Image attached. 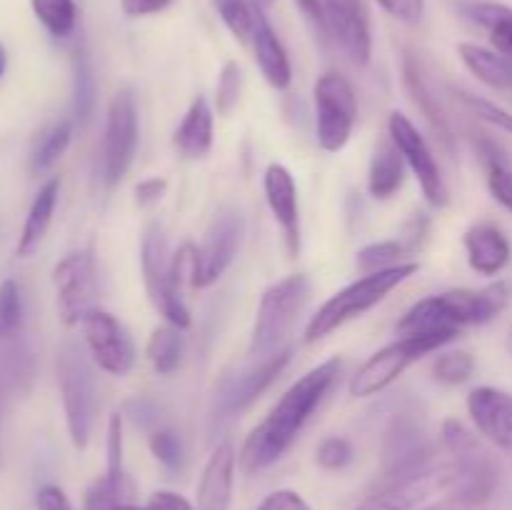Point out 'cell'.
Masks as SVG:
<instances>
[{
  "label": "cell",
  "instance_id": "cell-1",
  "mask_svg": "<svg viewBox=\"0 0 512 510\" xmlns=\"http://www.w3.org/2000/svg\"><path fill=\"white\" fill-rule=\"evenodd\" d=\"M340 373H343V358H330L300 375L243 440L238 453L240 473H263L278 463L293 448L308 420L325 403L330 390L340 380Z\"/></svg>",
  "mask_w": 512,
  "mask_h": 510
},
{
  "label": "cell",
  "instance_id": "cell-2",
  "mask_svg": "<svg viewBox=\"0 0 512 510\" xmlns=\"http://www.w3.org/2000/svg\"><path fill=\"white\" fill-rule=\"evenodd\" d=\"M508 303L510 285L505 280H495L483 288H450L410 305L395 330L405 335L433 328L463 330L470 325H485L498 318Z\"/></svg>",
  "mask_w": 512,
  "mask_h": 510
},
{
  "label": "cell",
  "instance_id": "cell-3",
  "mask_svg": "<svg viewBox=\"0 0 512 510\" xmlns=\"http://www.w3.org/2000/svg\"><path fill=\"white\" fill-rule=\"evenodd\" d=\"M418 270L420 263L410 260V263L395 265V268L380 270V273L360 275L358 280H353V283H348L345 288H340L338 293L330 295V298L310 315L308 325H305L303 340L308 345L320 343V340H325L328 335H333L335 330L348 325L350 320L363 318L365 313L378 308L395 288H400L405 280L413 278Z\"/></svg>",
  "mask_w": 512,
  "mask_h": 510
},
{
  "label": "cell",
  "instance_id": "cell-4",
  "mask_svg": "<svg viewBox=\"0 0 512 510\" xmlns=\"http://www.w3.org/2000/svg\"><path fill=\"white\" fill-rule=\"evenodd\" d=\"M55 380H58L60 403L73 448L85 450L93 438L98 420V383H95L93 360L85 345L65 338L55 353Z\"/></svg>",
  "mask_w": 512,
  "mask_h": 510
},
{
  "label": "cell",
  "instance_id": "cell-5",
  "mask_svg": "<svg viewBox=\"0 0 512 510\" xmlns=\"http://www.w3.org/2000/svg\"><path fill=\"white\" fill-rule=\"evenodd\" d=\"M460 330L455 328H433L418 330V333H405L388 343L385 348L375 350L353 375H350L348 390L353 398H373L388 390L405 370L413 363L423 360L425 355L440 353L448 348Z\"/></svg>",
  "mask_w": 512,
  "mask_h": 510
},
{
  "label": "cell",
  "instance_id": "cell-6",
  "mask_svg": "<svg viewBox=\"0 0 512 510\" xmlns=\"http://www.w3.org/2000/svg\"><path fill=\"white\" fill-rule=\"evenodd\" d=\"M308 300L310 278L305 273L285 275L263 290L258 310H255L253 330H250V360H263L288 345L290 333Z\"/></svg>",
  "mask_w": 512,
  "mask_h": 510
},
{
  "label": "cell",
  "instance_id": "cell-7",
  "mask_svg": "<svg viewBox=\"0 0 512 510\" xmlns=\"http://www.w3.org/2000/svg\"><path fill=\"white\" fill-rule=\"evenodd\" d=\"M140 143L138 100L130 85L115 90L105 113L103 140H100V180L105 190L118 188L135 163Z\"/></svg>",
  "mask_w": 512,
  "mask_h": 510
},
{
  "label": "cell",
  "instance_id": "cell-8",
  "mask_svg": "<svg viewBox=\"0 0 512 510\" xmlns=\"http://www.w3.org/2000/svg\"><path fill=\"white\" fill-rule=\"evenodd\" d=\"M293 360V345H285L278 353L263 360H250L248 368L238 373H228L218 380L210 408V425H228L230 420L240 418L245 410L253 408L265 390L273 388L275 380L285 373Z\"/></svg>",
  "mask_w": 512,
  "mask_h": 510
},
{
  "label": "cell",
  "instance_id": "cell-9",
  "mask_svg": "<svg viewBox=\"0 0 512 510\" xmlns=\"http://www.w3.org/2000/svg\"><path fill=\"white\" fill-rule=\"evenodd\" d=\"M315 105V140L325 153H340L353 138L358 125V93L348 75L325 70L313 88Z\"/></svg>",
  "mask_w": 512,
  "mask_h": 510
},
{
  "label": "cell",
  "instance_id": "cell-10",
  "mask_svg": "<svg viewBox=\"0 0 512 510\" xmlns=\"http://www.w3.org/2000/svg\"><path fill=\"white\" fill-rule=\"evenodd\" d=\"M435 463V445L425 433L423 423L413 413L395 415L383 435V468L375 488L418 478Z\"/></svg>",
  "mask_w": 512,
  "mask_h": 510
},
{
  "label": "cell",
  "instance_id": "cell-11",
  "mask_svg": "<svg viewBox=\"0 0 512 510\" xmlns=\"http://www.w3.org/2000/svg\"><path fill=\"white\" fill-rule=\"evenodd\" d=\"M170 248L165 230L158 220H150L140 238V273H143V285L153 308L163 315V323L175 325L180 330H188L193 318L185 305L183 293L170 283Z\"/></svg>",
  "mask_w": 512,
  "mask_h": 510
},
{
  "label": "cell",
  "instance_id": "cell-12",
  "mask_svg": "<svg viewBox=\"0 0 512 510\" xmlns=\"http://www.w3.org/2000/svg\"><path fill=\"white\" fill-rule=\"evenodd\" d=\"M245 238V215L235 208H223L213 215L203 240L195 245V263L190 288L205 290L218 283L233 260L238 258Z\"/></svg>",
  "mask_w": 512,
  "mask_h": 510
},
{
  "label": "cell",
  "instance_id": "cell-13",
  "mask_svg": "<svg viewBox=\"0 0 512 510\" xmlns=\"http://www.w3.org/2000/svg\"><path fill=\"white\" fill-rule=\"evenodd\" d=\"M388 135L390 140L398 145L405 165H408V170L415 175V180H418L425 203L433 210L448 208L450 188L448 183H445L443 168H440L428 138L420 133L418 125H415L405 113L393 110V113L388 115Z\"/></svg>",
  "mask_w": 512,
  "mask_h": 510
},
{
  "label": "cell",
  "instance_id": "cell-14",
  "mask_svg": "<svg viewBox=\"0 0 512 510\" xmlns=\"http://www.w3.org/2000/svg\"><path fill=\"white\" fill-rule=\"evenodd\" d=\"M55 308L65 328H75L98 308V268L90 250H73L53 268Z\"/></svg>",
  "mask_w": 512,
  "mask_h": 510
},
{
  "label": "cell",
  "instance_id": "cell-15",
  "mask_svg": "<svg viewBox=\"0 0 512 510\" xmlns=\"http://www.w3.org/2000/svg\"><path fill=\"white\" fill-rule=\"evenodd\" d=\"M80 328H83V345L95 368L113 375V378H125L133 370V338L113 313L103 308L90 310L83 323H80Z\"/></svg>",
  "mask_w": 512,
  "mask_h": 510
},
{
  "label": "cell",
  "instance_id": "cell-16",
  "mask_svg": "<svg viewBox=\"0 0 512 510\" xmlns=\"http://www.w3.org/2000/svg\"><path fill=\"white\" fill-rule=\"evenodd\" d=\"M328 40H333L345 58L365 68L373 58V28L365 0H323Z\"/></svg>",
  "mask_w": 512,
  "mask_h": 510
},
{
  "label": "cell",
  "instance_id": "cell-17",
  "mask_svg": "<svg viewBox=\"0 0 512 510\" xmlns=\"http://www.w3.org/2000/svg\"><path fill=\"white\" fill-rule=\"evenodd\" d=\"M263 193L270 215L278 223L288 258H298L303 248V228H300V198L298 183L290 168L283 163H270L263 173Z\"/></svg>",
  "mask_w": 512,
  "mask_h": 510
},
{
  "label": "cell",
  "instance_id": "cell-18",
  "mask_svg": "<svg viewBox=\"0 0 512 510\" xmlns=\"http://www.w3.org/2000/svg\"><path fill=\"white\" fill-rule=\"evenodd\" d=\"M455 478V463L453 460H443L435 463L433 468L425 470L423 475L413 480H405L398 485H385V488H375L370 498L355 510H418L423 503H428L435 493H445Z\"/></svg>",
  "mask_w": 512,
  "mask_h": 510
},
{
  "label": "cell",
  "instance_id": "cell-19",
  "mask_svg": "<svg viewBox=\"0 0 512 510\" xmlns=\"http://www.w3.org/2000/svg\"><path fill=\"white\" fill-rule=\"evenodd\" d=\"M400 73H403V88L408 93L410 103L420 110V115L425 118V123L430 125L433 135L438 138V143L443 145L448 153H453L455 148V135L453 120H450L448 110L440 103L438 93L433 88V80H430L428 70H425L423 60H420L418 53H405L403 63H400Z\"/></svg>",
  "mask_w": 512,
  "mask_h": 510
},
{
  "label": "cell",
  "instance_id": "cell-20",
  "mask_svg": "<svg viewBox=\"0 0 512 510\" xmlns=\"http://www.w3.org/2000/svg\"><path fill=\"white\" fill-rule=\"evenodd\" d=\"M465 405L475 433L498 450L512 453V393L495 385H478L468 393Z\"/></svg>",
  "mask_w": 512,
  "mask_h": 510
},
{
  "label": "cell",
  "instance_id": "cell-21",
  "mask_svg": "<svg viewBox=\"0 0 512 510\" xmlns=\"http://www.w3.org/2000/svg\"><path fill=\"white\" fill-rule=\"evenodd\" d=\"M453 463L455 478L450 488L445 490L450 503L460 510L480 508L483 503H488L495 493V485H498V468H495L493 458L480 448L465 458L453 460Z\"/></svg>",
  "mask_w": 512,
  "mask_h": 510
},
{
  "label": "cell",
  "instance_id": "cell-22",
  "mask_svg": "<svg viewBox=\"0 0 512 510\" xmlns=\"http://www.w3.org/2000/svg\"><path fill=\"white\" fill-rule=\"evenodd\" d=\"M235 470H238V453L225 440L213 448L200 473L198 490H195V510H230L233 503Z\"/></svg>",
  "mask_w": 512,
  "mask_h": 510
},
{
  "label": "cell",
  "instance_id": "cell-23",
  "mask_svg": "<svg viewBox=\"0 0 512 510\" xmlns=\"http://www.w3.org/2000/svg\"><path fill=\"white\" fill-rule=\"evenodd\" d=\"M463 248L470 268L485 278L500 275L512 260V245L505 230L495 223H485V220L465 230Z\"/></svg>",
  "mask_w": 512,
  "mask_h": 510
},
{
  "label": "cell",
  "instance_id": "cell-24",
  "mask_svg": "<svg viewBox=\"0 0 512 510\" xmlns=\"http://www.w3.org/2000/svg\"><path fill=\"white\" fill-rule=\"evenodd\" d=\"M215 143V108L208 98L198 95L185 110L183 120L173 133V145L185 160H200L213 150Z\"/></svg>",
  "mask_w": 512,
  "mask_h": 510
},
{
  "label": "cell",
  "instance_id": "cell-25",
  "mask_svg": "<svg viewBox=\"0 0 512 510\" xmlns=\"http://www.w3.org/2000/svg\"><path fill=\"white\" fill-rule=\"evenodd\" d=\"M60 185H63L60 175H50V178L40 185L38 195L33 198L28 215H25L23 228H20L18 245H15L18 258H30V255L38 253V248L43 245L45 235H48L50 225H53L55 208H58Z\"/></svg>",
  "mask_w": 512,
  "mask_h": 510
},
{
  "label": "cell",
  "instance_id": "cell-26",
  "mask_svg": "<svg viewBox=\"0 0 512 510\" xmlns=\"http://www.w3.org/2000/svg\"><path fill=\"white\" fill-rule=\"evenodd\" d=\"M250 45H253L255 63H258L265 83L273 90H288L293 85V63H290L288 50L273 30L270 20L265 18V13H260L258 28H255Z\"/></svg>",
  "mask_w": 512,
  "mask_h": 510
},
{
  "label": "cell",
  "instance_id": "cell-27",
  "mask_svg": "<svg viewBox=\"0 0 512 510\" xmlns=\"http://www.w3.org/2000/svg\"><path fill=\"white\" fill-rule=\"evenodd\" d=\"M405 165L403 155H400L398 145L390 140V135L375 143L373 155H370L368 165V193L375 200H390L400 193L405 183Z\"/></svg>",
  "mask_w": 512,
  "mask_h": 510
},
{
  "label": "cell",
  "instance_id": "cell-28",
  "mask_svg": "<svg viewBox=\"0 0 512 510\" xmlns=\"http://www.w3.org/2000/svg\"><path fill=\"white\" fill-rule=\"evenodd\" d=\"M458 55L463 60L465 68L485 83L488 88L495 90H510L512 88V58L500 53L495 48H485L478 43H460Z\"/></svg>",
  "mask_w": 512,
  "mask_h": 510
},
{
  "label": "cell",
  "instance_id": "cell-29",
  "mask_svg": "<svg viewBox=\"0 0 512 510\" xmlns=\"http://www.w3.org/2000/svg\"><path fill=\"white\" fill-rule=\"evenodd\" d=\"M70 70H73V123L85 125L95 113V100H98V83H95L93 58H90L85 43H75L70 55Z\"/></svg>",
  "mask_w": 512,
  "mask_h": 510
},
{
  "label": "cell",
  "instance_id": "cell-30",
  "mask_svg": "<svg viewBox=\"0 0 512 510\" xmlns=\"http://www.w3.org/2000/svg\"><path fill=\"white\" fill-rule=\"evenodd\" d=\"M185 353H188V343H185V330L175 328V325L163 323L153 328L148 343H145V355L153 370L163 378L178 373L183 368Z\"/></svg>",
  "mask_w": 512,
  "mask_h": 510
},
{
  "label": "cell",
  "instance_id": "cell-31",
  "mask_svg": "<svg viewBox=\"0 0 512 510\" xmlns=\"http://www.w3.org/2000/svg\"><path fill=\"white\" fill-rule=\"evenodd\" d=\"M73 125V118L58 120L35 138L33 150H30V173L45 175L63 158L65 150L70 148V140H73Z\"/></svg>",
  "mask_w": 512,
  "mask_h": 510
},
{
  "label": "cell",
  "instance_id": "cell-32",
  "mask_svg": "<svg viewBox=\"0 0 512 510\" xmlns=\"http://www.w3.org/2000/svg\"><path fill=\"white\" fill-rule=\"evenodd\" d=\"M465 15L488 30L495 50L512 58V8L500 3H468Z\"/></svg>",
  "mask_w": 512,
  "mask_h": 510
},
{
  "label": "cell",
  "instance_id": "cell-33",
  "mask_svg": "<svg viewBox=\"0 0 512 510\" xmlns=\"http://www.w3.org/2000/svg\"><path fill=\"white\" fill-rule=\"evenodd\" d=\"M30 8L50 38L70 40L75 35L78 28L75 0H30Z\"/></svg>",
  "mask_w": 512,
  "mask_h": 510
},
{
  "label": "cell",
  "instance_id": "cell-34",
  "mask_svg": "<svg viewBox=\"0 0 512 510\" xmlns=\"http://www.w3.org/2000/svg\"><path fill=\"white\" fill-rule=\"evenodd\" d=\"M213 3L220 20L225 23V28L230 30V35L235 40H240L243 45L253 43V35L255 28H258L263 8L255 0H213Z\"/></svg>",
  "mask_w": 512,
  "mask_h": 510
},
{
  "label": "cell",
  "instance_id": "cell-35",
  "mask_svg": "<svg viewBox=\"0 0 512 510\" xmlns=\"http://www.w3.org/2000/svg\"><path fill=\"white\" fill-rule=\"evenodd\" d=\"M403 263H410V253L398 238L368 243L355 253V268H358L360 275L380 273V270L395 268V265Z\"/></svg>",
  "mask_w": 512,
  "mask_h": 510
},
{
  "label": "cell",
  "instance_id": "cell-36",
  "mask_svg": "<svg viewBox=\"0 0 512 510\" xmlns=\"http://www.w3.org/2000/svg\"><path fill=\"white\" fill-rule=\"evenodd\" d=\"M475 373V358L468 350H440L433 358V365H430V375H433L435 383L448 385V388H455V385H463L473 378Z\"/></svg>",
  "mask_w": 512,
  "mask_h": 510
},
{
  "label": "cell",
  "instance_id": "cell-37",
  "mask_svg": "<svg viewBox=\"0 0 512 510\" xmlns=\"http://www.w3.org/2000/svg\"><path fill=\"white\" fill-rule=\"evenodd\" d=\"M450 93H453L455 103L463 105V108L468 110L473 118L483 120V123L493 125V128L512 135V113L510 110H505L503 105H498L495 100H490V98H483V95L470 93V90H465V88H455V85L450 88Z\"/></svg>",
  "mask_w": 512,
  "mask_h": 510
},
{
  "label": "cell",
  "instance_id": "cell-38",
  "mask_svg": "<svg viewBox=\"0 0 512 510\" xmlns=\"http://www.w3.org/2000/svg\"><path fill=\"white\" fill-rule=\"evenodd\" d=\"M8 348L0 353V375L13 390H25V385L33 378V350L18 338L5 340Z\"/></svg>",
  "mask_w": 512,
  "mask_h": 510
},
{
  "label": "cell",
  "instance_id": "cell-39",
  "mask_svg": "<svg viewBox=\"0 0 512 510\" xmlns=\"http://www.w3.org/2000/svg\"><path fill=\"white\" fill-rule=\"evenodd\" d=\"M23 330V293L15 278L0 283V340L18 338Z\"/></svg>",
  "mask_w": 512,
  "mask_h": 510
},
{
  "label": "cell",
  "instance_id": "cell-40",
  "mask_svg": "<svg viewBox=\"0 0 512 510\" xmlns=\"http://www.w3.org/2000/svg\"><path fill=\"white\" fill-rule=\"evenodd\" d=\"M148 448L150 455H153L168 473H180V470H183L185 445L183 438H180L173 428H163V425H160V428L150 430Z\"/></svg>",
  "mask_w": 512,
  "mask_h": 510
},
{
  "label": "cell",
  "instance_id": "cell-41",
  "mask_svg": "<svg viewBox=\"0 0 512 510\" xmlns=\"http://www.w3.org/2000/svg\"><path fill=\"white\" fill-rule=\"evenodd\" d=\"M123 413H110L108 418V433H105V478L113 480V483L128 485V473H125L123 463Z\"/></svg>",
  "mask_w": 512,
  "mask_h": 510
},
{
  "label": "cell",
  "instance_id": "cell-42",
  "mask_svg": "<svg viewBox=\"0 0 512 510\" xmlns=\"http://www.w3.org/2000/svg\"><path fill=\"white\" fill-rule=\"evenodd\" d=\"M240 95H243V70H240L238 60H228L218 73L213 108L218 110V115L228 118L238 108Z\"/></svg>",
  "mask_w": 512,
  "mask_h": 510
},
{
  "label": "cell",
  "instance_id": "cell-43",
  "mask_svg": "<svg viewBox=\"0 0 512 510\" xmlns=\"http://www.w3.org/2000/svg\"><path fill=\"white\" fill-rule=\"evenodd\" d=\"M438 443H440V448L448 453V458H453V460L465 458V455H470V453H475V450L483 448V445H480V438L475 435V430H470L468 425L458 418L443 420V425H440Z\"/></svg>",
  "mask_w": 512,
  "mask_h": 510
},
{
  "label": "cell",
  "instance_id": "cell-44",
  "mask_svg": "<svg viewBox=\"0 0 512 510\" xmlns=\"http://www.w3.org/2000/svg\"><path fill=\"white\" fill-rule=\"evenodd\" d=\"M355 458V448L345 435H325L315 448V463L328 473H340Z\"/></svg>",
  "mask_w": 512,
  "mask_h": 510
},
{
  "label": "cell",
  "instance_id": "cell-45",
  "mask_svg": "<svg viewBox=\"0 0 512 510\" xmlns=\"http://www.w3.org/2000/svg\"><path fill=\"white\" fill-rule=\"evenodd\" d=\"M130 498V483L120 485L108 480L105 475H100L88 490H85L83 498V510H113L115 505L123 503Z\"/></svg>",
  "mask_w": 512,
  "mask_h": 510
},
{
  "label": "cell",
  "instance_id": "cell-46",
  "mask_svg": "<svg viewBox=\"0 0 512 510\" xmlns=\"http://www.w3.org/2000/svg\"><path fill=\"white\" fill-rule=\"evenodd\" d=\"M488 190L498 205H503L508 213H512V165L510 160H495V163L483 165Z\"/></svg>",
  "mask_w": 512,
  "mask_h": 510
},
{
  "label": "cell",
  "instance_id": "cell-47",
  "mask_svg": "<svg viewBox=\"0 0 512 510\" xmlns=\"http://www.w3.org/2000/svg\"><path fill=\"white\" fill-rule=\"evenodd\" d=\"M428 235H430V215L425 213V210H415V213L405 220L403 228H400L398 240L405 245L410 258H413V255H418L420 250L425 248Z\"/></svg>",
  "mask_w": 512,
  "mask_h": 510
},
{
  "label": "cell",
  "instance_id": "cell-48",
  "mask_svg": "<svg viewBox=\"0 0 512 510\" xmlns=\"http://www.w3.org/2000/svg\"><path fill=\"white\" fill-rule=\"evenodd\" d=\"M390 18L405 25H420L425 18V0H375Z\"/></svg>",
  "mask_w": 512,
  "mask_h": 510
},
{
  "label": "cell",
  "instance_id": "cell-49",
  "mask_svg": "<svg viewBox=\"0 0 512 510\" xmlns=\"http://www.w3.org/2000/svg\"><path fill=\"white\" fill-rule=\"evenodd\" d=\"M255 510H310V503L293 488H278L265 495Z\"/></svg>",
  "mask_w": 512,
  "mask_h": 510
},
{
  "label": "cell",
  "instance_id": "cell-50",
  "mask_svg": "<svg viewBox=\"0 0 512 510\" xmlns=\"http://www.w3.org/2000/svg\"><path fill=\"white\" fill-rule=\"evenodd\" d=\"M133 193L138 208H150V205L160 203L165 198V193H168V180L163 175H150V178L138 180Z\"/></svg>",
  "mask_w": 512,
  "mask_h": 510
},
{
  "label": "cell",
  "instance_id": "cell-51",
  "mask_svg": "<svg viewBox=\"0 0 512 510\" xmlns=\"http://www.w3.org/2000/svg\"><path fill=\"white\" fill-rule=\"evenodd\" d=\"M35 508L38 510H73V503L60 485L45 483L35 493Z\"/></svg>",
  "mask_w": 512,
  "mask_h": 510
},
{
  "label": "cell",
  "instance_id": "cell-52",
  "mask_svg": "<svg viewBox=\"0 0 512 510\" xmlns=\"http://www.w3.org/2000/svg\"><path fill=\"white\" fill-rule=\"evenodd\" d=\"M175 0H120V10L128 18H150L168 10Z\"/></svg>",
  "mask_w": 512,
  "mask_h": 510
},
{
  "label": "cell",
  "instance_id": "cell-53",
  "mask_svg": "<svg viewBox=\"0 0 512 510\" xmlns=\"http://www.w3.org/2000/svg\"><path fill=\"white\" fill-rule=\"evenodd\" d=\"M148 510H195V505L188 498H183L180 493L173 490H155L153 495L145 503Z\"/></svg>",
  "mask_w": 512,
  "mask_h": 510
},
{
  "label": "cell",
  "instance_id": "cell-54",
  "mask_svg": "<svg viewBox=\"0 0 512 510\" xmlns=\"http://www.w3.org/2000/svg\"><path fill=\"white\" fill-rule=\"evenodd\" d=\"M128 413H130V418H133L138 425H143V428H148V425H153V430L160 428V425H158L160 410H158V405H155L150 398L130 400Z\"/></svg>",
  "mask_w": 512,
  "mask_h": 510
},
{
  "label": "cell",
  "instance_id": "cell-55",
  "mask_svg": "<svg viewBox=\"0 0 512 510\" xmlns=\"http://www.w3.org/2000/svg\"><path fill=\"white\" fill-rule=\"evenodd\" d=\"M295 5H298L300 13L305 15V20L313 25L315 33H320V38L328 40V23H325V3H323V0H295Z\"/></svg>",
  "mask_w": 512,
  "mask_h": 510
},
{
  "label": "cell",
  "instance_id": "cell-56",
  "mask_svg": "<svg viewBox=\"0 0 512 510\" xmlns=\"http://www.w3.org/2000/svg\"><path fill=\"white\" fill-rule=\"evenodd\" d=\"M5 70H8V50H5V45L0 43V80H3Z\"/></svg>",
  "mask_w": 512,
  "mask_h": 510
},
{
  "label": "cell",
  "instance_id": "cell-57",
  "mask_svg": "<svg viewBox=\"0 0 512 510\" xmlns=\"http://www.w3.org/2000/svg\"><path fill=\"white\" fill-rule=\"evenodd\" d=\"M113 510H148V508H145V505H135V503H130V500H123V503L115 505Z\"/></svg>",
  "mask_w": 512,
  "mask_h": 510
},
{
  "label": "cell",
  "instance_id": "cell-58",
  "mask_svg": "<svg viewBox=\"0 0 512 510\" xmlns=\"http://www.w3.org/2000/svg\"><path fill=\"white\" fill-rule=\"evenodd\" d=\"M255 3L265 10V8H270V5H275V0H255Z\"/></svg>",
  "mask_w": 512,
  "mask_h": 510
},
{
  "label": "cell",
  "instance_id": "cell-59",
  "mask_svg": "<svg viewBox=\"0 0 512 510\" xmlns=\"http://www.w3.org/2000/svg\"><path fill=\"white\" fill-rule=\"evenodd\" d=\"M508 350L512 353V328H510V333H508Z\"/></svg>",
  "mask_w": 512,
  "mask_h": 510
}]
</instances>
